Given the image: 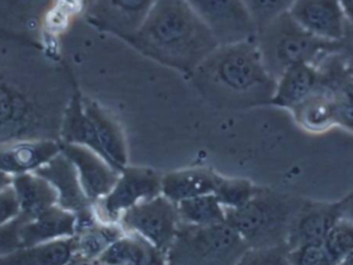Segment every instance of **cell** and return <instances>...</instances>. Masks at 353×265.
I'll use <instances>...</instances> for the list:
<instances>
[{"mask_svg":"<svg viewBox=\"0 0 353 265\" xmlns=\"http://www.w3.org/2000/svg\"><path fill=\"white\" fill-rule=\"evenodd\" d=\"M77 88L57 54L10 31L0 43V144L59 140Z\"/></svg>","mask_w":353,"mask_h":265,"instance_id":"6da1fadb","label":"cell"},{"mask_svg":"<svg viewBox=\"0 0 353 265\" xmlns=\"http://www.w3.org/2000/svg\"><path fill=\"white\" fill-rule=\"evenodd\" d=\"M12 183V176L8 175V173H4L3 171L0 169V191L6 189V188L10 187Z\"/></svg>","mask_w":353,"mask_h":265,"instance_id":"8d00e7d4","label":"cell"},{"mask_svg":"<svg viewBox=\"0 0 353 265\" xmlns=\"http://www.w3.org/2000/svg\"><path fill=\"white\" fill-rule=\"evenodd\" d=\"M288 12L305 31L321 41H340L347 31L340 0H296Z\"/></svg>","mask_w":353,"mask_h":265,"instance_id":"4fadbf2b","label":"cell"},{"mask_svg":"<svg viewBox=\"0 0 353 265\" xmlns=\"http://www.w3.org/2000/svg\"><path fill=\"white\" fill-rule=\"evenodd\" d=\"M205 98L220 105H270L276 80L263 65L254 39L220 45L189 76Z\"/></svg>","mask_w":353,"mask_h":265,"instance_id":"3957f363","label":"cell"},{"mask_svg":"<svg viewBox=\"0 0 353 265\" xmlns=\"http://www.w3.org/2000/svg\"><path fill=\"white\" fill-rule=\"evenodd\" d=\"M12 188L20 206V216L32 220L57 206V193L47 180L35 173L12 177Z\"/></svg>","mask_w":353,"mask_h":265,"instance_id":"ffe728a7","label":"cell"},{"mask_svg":"<svg viewBox=\"0 0 353 265\" xmlns=\"http://www.w3.org/2000/svg\"><path fill=\"white\" fill-rule=\"evenodd\" d=\"M8 30H6V29L0 28V43H2V41H3L4 37L6 36V34H8Z\"/></svg>","mask_w":353,"mask_h":265,"instance_id":"ab89813d","label":"cell"},{"mask_svg":"<svg viewBox=\"0 0 353 265\" xmlns=\"http://www.w3.org/2000/svg\"><path fill=\"white\" fill-rule=\"evenodd\" d=\"M336 204L339 211L340 218L353 223V191L350 192L339 202H336Z\"/></svg>","mask_w":353,"mask_h":265,"instance_id":"e575fe53","label":"cell"},{"mask_svg":"<svg viewBox=\"0 0 353 265\" xmlns=\"http://www.w3.org/2000/svg\"><path fill=\"white\" fill-rule=\"evenodd\" d=\"M60 149L76 167L83 190L92 204L111 191L120 171H116L101 155L86 147L61 142Z\"/></svg>","mask_w":353,"mask_h":265,"instance_id":"5bb4252c","label":"cell"},{"mask_svg":"<svg viewBox=\"0 0 353 265\" xmlns=\"http://www.w3.org/2000/svg\"><path fill=\"white\" fill-rule=\"evenodd\" d=\"M76 233V215L58 204L32 220H23L19 231L21 247H32L57 240L68 239L74 237Z\"/></svg>","mask_w":353,"mask_h":265,"instance_id":"ac0fdd59","label":"cell"},{"mask_svg":"<svg viewBox=\"0 0 353 265\" xmlns=\"http://www.w3.org/2000/svg\"><path fill=\"white\" fill-rule=\"evenodd\" d=\"M124 235L125 231L119 223L101 222L97 219L77 231L74 237V257L99 262L101 255Z\"/></svg>","mask_w":353,"mask_h":265,"instance_id":"cb8c5ba5","label":"cell"},{"mask_svg":"<svg viewBox=\"0 0 353 265\" xmlns=\"http://www.w3.org/2000/svg\"><path fill=\"white\" fill-rule=\"evenodd\" d=\"M82 93V92H81ZM83 105L92 121L103 157L121 173L128 167V145L119 123L99 101L82 93Z\"/></svg>","mask_w":353,"mask_h":265,"instance_id":"e0dca14e","label":"cell"},{"mask_svg":"<svg viewBox=\"0 0 353 265\" xmlns=\"http://www.w3.org/2000/svg\"><path fill=\"white\" fill-rule=\"evenodd\" d=\"M99 262L101 265H165V257L140 235L125 233Z\"/></svg>","mask_w":353,"mask_h":265,"instance_id":"7402d4cb","label":"cell"},{"mask_svg":"<svg viewBox=\"0 0 353 265\" xmlns=\"http://www.w3.org/2000/svg\"><path fill=\"white\" fill-rule=\"evenodd\" d=\"M259 190L248 179L221 177L214 195L225 210H236L248 204Z\"/></svg>","mask_w":353,"mask_h":265,"instance_id":"4316f807","label":"cell"},{"mask_svg":"<svg viewBox=\"0 0 353 265\" xmlns=\"http://www.w3.org/2000/svg\"><path fill=\"white\" fill-rule=\"evenodd\" d=\"M248 246L228 223L193 226L180 223L169 251L168 265H236Z\"/></svg>","mask_w":353,"mask_h":265,"instance_id":"8992f818","label":"cell"},{"mask_svg":"<svg viewBox=\"0 0 353 265\" xmlns=\"http://www.w3.org/2000/svg\"><path fill=\"white\" fill-rule=\"evenodd\" d=\"M23 220L24 219L19 216L8 224L0 226V255H4L21 248L19 231Z\"/></svg>","mask_w":353,"mask_h":265,"instance_id":"1f68e13d","label":"cell"},{"mask_svg":"<svg viewBox=\"0 0 353 265\" xmlns=\"http://www.w3.org/2000/svg\"><path fill=\"white\" fill-rule=\"evenodd\" d=\"M68 265H101L99 262H87V260L80 259V258L74 257L72 262Z\"/></svg>","mask_w":353,"mask_h":265,"instance_id":"74e56055","label":"cell"},{"mask_svg":"<svg viewBox=\"0 0 353 265\" xmlns=\"http://www.w3.org/2000/svg\"><path fill=\"white\" fill-rule=\"evenodd\" d=\"M157 0H95L83 22L120 39H130L152 10Z\"/></svg>","mask_w":353,"mask_h":265,"instance_id":"8fae6325","label":"cell"},{"mask_svg":"<svg viewBox=\"0 0 353 265\" xmlns=\"http://www.w3.org/2000/svg\"><path fill=\"white\" fill-rule=\"evenodd\" d=\"M236 265H292L286 246L248 249Z\"/></svg>","mask_w":353,"mask_h":265,"instance_id":"f546056e","label":"cell"},{"mask_svg":"<svg viewBox=\"0 0 353 265\" xmlns=\"http://www.w3.org/2000/svg\"><path fill=\"white\" fill-rule=\"evenodd\" d=\"M61 152L59 140H26L0 144V169L12 177L34 173Z\"/></svg>","mask_w":353,"mask_h":265,"instance_id":"2e32d148","label":"cell"},{"mask_svg":"<svg viewBox=\"0 0 353 265\" xmlns=\"http://www.w3.org/2000/svg\"><path fill=\"white\" fill-rule=\"evenodd\" d=\"M221 176L208 169L171 171L161 178V194L179 204L197 196L214 194Z\"/></svg>","mask_w":353,"mask_h":265,"instance_id":"d6986e66","label":"cell"},{"mask_svg":"<svg viewBox=\"0 0 353 265\" xmlns=\"http://www.w3.org/2000/svg\"><path fill=\"white\" fill-rule=\"evenodd\" d=\"M163 176L150 169L126 167L111 191L93 204L101 222L118 223L126 211L161 194Z\"/></svg>","mask_w":353,"mask_h":265,"instance_id":"9c48e42d","label":"cell"},{"mask_svg":"<svg viewBox=\"0 0 353 265\" xmlns=\"http://www.w3.org/2000/svg\"><path fill=\"white\" fill-rule=\"evenodd\" d=\"M341 265H353V251L350 254V256L344 260L343 264Z\"/></svg>","mask_w":353,"mask_h":265,"instance_id":"f35d334b","label":"cell"},{"mask_svg":"<svg viewBox=\"0 0 353 265\" xmlns=\"http://www.w3.org/2000/svg\"><path fill=\"white\" fill-rule=\"evenodd\" d=\"M20 216V206L14 188L10 187L0 191V226L8 224Z\"/></svg>","mask_w":353,"mask_h":265,"instance_id":"d6a6232c","label":"cell"},{"mask_svg":"<svg viewBox=\"0 0 353 265\" xmlns=\"http://www.w3.org/2000/svg\"><path fill=\"white\" fill-rule=\"evenodd\" d=\"M317 76L311 63L290 66L276 83L270 105L294 109L315 91Z\"/></svg>","mask_w":353,"mask_h":265,"instance_id":"44dd1931","label":"cell"},{"mask_svg":"<svg viewBox=\"0 0 353 265\" xmlns=\"http://www.w3.org/2000/svg\"><path fill=\"white\" fill-rule=\"evenodd\" d=\"M340 219L336 202H316L306 198L292 223L286 247L292 250L301 246L323 243Z\"/></svg>","mask_w":353,"mask_h":265,"instance_id":"9a60e30c","label":"cell"},{"mask_svg":"<svg viewBox=\"0 0 353 265\" xmlns=\"http://www.w3.org/2000/svg\"><path fill=\"white\" fill-rule=\"evenodd\" d=\"M296 121L310 132H323L337 125V99L325 93H312L292 109Z\"/></svg>","mask_w":353,"mask_h":265,"instance_id":"d4e9b609","label":"cell"},{"mask_svg":"<svg viewBox=\"0 0 353 265\" xmlns=\"http://www.w3.org/2000/svg\"><path fill=\"white\" fill-rule=\"evenodd\" d=\"M325 250L338 265L353 251V223L340 219L323 242Z\"/></svg>","mask_w":353,"mask_h":265,"instance_id":"83f0119b","label":"cell"},{"mask_svg":"<svg viewBox=\"0 0 353 265\" xmlns=\"http://www.w3.org/2000/svg\"><path fill=\"white\" fill-rule=\"evenodd\" d=\"M306 198L259 188L254 198L236 210H225L226 223L249 249L286 246L292 223Z\"/></svg>","mask_w":353,"mask_h":265,"instance_id":"277c9868","label":"cell"},{"mask_svg":"<svg viewBox=\"0 0 353 265\" xmlns=\"http://www.w3.org/2000/svg\"><path fill=\"white\" fill-rule=\"evenodd\" d=\"M220 45L254 39L257 28L243 0H185Z\"/></svg>","mask_w":353,"mask_h":265,"instance_id":"30bf717a","label":"cell"},{"mask_svg":"<svg viewBox=\"0 0 353 265\" xmlns=\"http://www.w3.org/2000/svg\"><path fill=\"white\" fill-rule=\"evenodd\" d=\"M34 173L51 184L57 193L58 206L76 215L77 225L97 220L93 204L83 190L76 167L61 152Z\"/></svg>","mask_w":353,"mask_h":265,"instance_id":"7c38bea8","label":"cell"},{"mask_svg":"<svg viewBox=\"0 0 353 265\" xmlns=\"http://www.w3.org/2000/svg\"><path fill=\"white\" fill-rule=\"evenodd\" d=\"M255 43L265 70L277 82L290 66L311 63L325 41L309 34L286 12L259 29Z\"/></svg>","mask_w":353,"mask_h":265,"instance_id":"52a82bcc","label":"cell"},{"mask_svg":"<svg viewBox=\"0 0 353 265\" xmlns=\"http://www.w3.org/2000/svg\"><path fill=\"white\" fill-rule=\"evenodd\" d=\"M288 259L292 265H338L327 253L323 243L288 250Z\"/></svg>","mask_w":353,"mask_h":265,"instance_id":"4dcf8cb0","label":"cell"},{"mask_svg":"<svg viewBox=\"0 0 353 265\" xmlns=\"http://www.w3.org/2000/svg\"><path fill=\"white\" fill-rule=\"evenodd\" d=\"M95 0H17L3 29L56 52L58 41L84 19Z\"/></svg>","mask_w":353,"mask_h":265,"instance_id":"5b68a950","label":"cell"},{"mask_svg":"<svg viewBox=\"0 0 353 265\" xmlns=\"http://www.w3.org/2000/svg\"><path fill=\"white\" fill-rule=\"evenodd\" d=\"M118 223L125 233L140 235L165 257L181 221L176 204L161 194L124 212Z\"/></svg>","mask_w":353,"mask_h":265,"instance_id":"ba28073f","label":"cell"},{"mask_svg":"<svg viewBox=\"0 0 353 265\" xmlns=\"http://www.w3.org/2000/svg\"><path fill=\"white\" fill-rule=\"evenodd\" d=\"M76 255L74 237L21 247L0 255V265H68Z\"/></svg>","mask_w":353,"mask_h":265,"instance_id":"603a6c76","label":"cell"},{"mask_svg":"<svg viewBox=\"0 0 353 265\" xmlns=\"http://www.w3.org/2000/svg\"><path fill=\"white\" fill-rule=\"evenodd\" d=\"M125 41L188 78L219 45L185 0H157L140 29Z\"/></svg>","mask_w":353,"mask_h":265,"instance_id":"7a4b0ae2","label":"cell"},{"mask_svg":"<svg viewBox=\"0 0 353 265\" xmlns=\"http://www.w3.org/2000/svg\"><path fill=\"white\" fill-rule=\"evenodd\" d=\"M337 125L353 131V95L337 100Z\"/></svg>","mask_w":353,"mask_h":265,"instance_id":"836d02e7","label":"cell"},{"mask_svg":"<svg viewBox=\"0 0 353 265\" xmlns=\"http://www.w3.org/2000/svg\"><path fill=\"white\" fill-rule=\"evenodd\" d=\"M296 0H243L257 31L288 12Z\"/></svg>","mask_w":353,"mask_h":265,"instance_id":"f1b7e54d","label":"cell"},{"mask_svg":"<svg viewBox=\"0 0 353 265\" xmlns=\"http://www.w3.org/2000/svg\"><path fill=\"white\" fill-rule=\"evenodd\" d=\"M344 12H345L346 19L353 24V0H340Z\"/></svg>","mask_w":353,"mask_h":265,"instance_id":"d590c367","label":"cell"},{"mask_svg":"<svg viewBox=\"0 0 353 265\" xmlns=\"http://www.w3.org/2000/svg\"><path fill=\"white\" fill-rule=\"evenodd\" d=\"M181 223L211 226L226 222L225 209L214 194L197 196L176 204Z\"/></svg>","mask_w":353,"mask_h":265,"instance_id":"484cf974","label":"cell"},{"mask_svg":"<svg viewBox=\"0 0 353 265\" xmlns=\"http://www.w3.org/2000/svg\"><path fill=\"white\" fill-rule=\"evenodd\" d=\"M165 265H168V264H165Z\"/></svg>","mask_w":353,"mask_h":265,"instance_id":"60d3db41","label":"cell"}]
</instances>
